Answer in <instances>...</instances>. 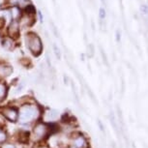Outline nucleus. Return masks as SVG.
Here are the masks:
<instances>
[{
	"label": "nucleus",
	"instance_id": "7",
	"mask_svg": "<svg viewBox=\"0 0 148 148\" xmlns=\"http://www.w3.org/2000/svg\"><path fill=\"white\" fill-rule=\"evenodd\" d=\"M58 117V111L55 110H49V112L47 113V118L49 120H55Z\"/></svg>",
	"mask_w": 148,
	"mask_h": 148
},
{
	"label": "nucleus",
	"instance_id": "1",
	"mask_svg": "<svg viewBox=\"0 0 148 148\" xmlns=\"http://www.w3.org/2000/svg\"><path fill=\"white\" fill-rule=\"evenodd\" d=\"M39 111L35 106H24L21 108L18 114V118L22 123H28L34 120L38 116Z\"/></svg>",
	"mask_w": 148,
	"mask_h": 148
},
{
	"label": "nucleus",
	"instance_id": "10",
	"mask_svg": "<svg viewBox=\"0 0 148 148\" xmlns=\"http://www.w3.org/2000/svg\"><path fill=\"white\" fill-rule=\"evenodd\" d=\"M7 139V135L6 133H4L3 131H0V143H3L6 141Z\"/></svg>",
	"mask_w": 148,
	"mask_h": 148
},
{
	"label": "nucleus",
	"instance_id": "11",
	"mask_svg": "<svg viewBox=\"0 0 148 148\" xmlns=\"http://www.w3.org/2000/svg\"><path fill=\"white\" fill-rule=\"evenodd\" d=\"M54 51H55V54H56V57L58 58V59H60V57H61L60 51H59V49H57V47H56V46H54Z\"/></svg>",
	"mask_w": 148,
	"mask_h": 148
},
{
	"label": "nucleus",
	"instance_id": "9",
	"mask_svg": "<svg viewBox=\"0 0 148 148\" xmlns=\"http://www.w3.org/2000/svg\"><path fill=\"white\" fill-rule=\"evenodd\" d=\"M6 92H7L6 86L2 84V83H0V99H2V98L6 96Z\"/></svg>",
	"mask_w": 148,
	"mask_h": 148
},
{
	"label": "nucleus",
	"instance_id": "8",
	"mask_svg": "<svg viewBox=\"0 0 148 148\" xmlns=\"http://www.w3.org/2000/svg\"><path fill=\"white\" fill-rule=\"evenodd\" d=\"M9 33L11 36H14V37H16L18 34V25L16 23H13L11 24L10 26V29H9Z\"/></svg>",
	"mask_w": 148,
	"mask_h": 148
},
{
	"label": "nucleus",
	"instance_id": "12",
	"mask_svg": "<svg viewBox=\"0 0 148 148\" xmlns=\"http://www.w3.org/2000/svg\"><path fill=\"white\" fill-rule=\"evenodd\" d=\"M105 16H106V11L104 9H101V10H100V18H104Z\"/></svg>",
	"mask_w": 148,
	"mask_h": 148
},
{
	"label": "nucleus",
	"instance_id": "4",
	"mask_svg": "<svg viewBox=\"0 0 148 148\" xmlns=\"http://www.w3.org/2000/svg\"><path fill=\"white\" fill-rule=\"evenodd\" d=\"M47 134V127L45 124H38L36 125L34 128V135L36 136V138H44Z\"/></svg>",
	"mask_w": 148,
	"mask_h": 148
},
{
	"label": "nucleus",
	"instance_id": "5",
	"mask_svg": "<svg viewBox=\"0 0 148 148\" xmlns=\"http://www.w3.org/2000/svg\"><path fill=\"white\" fill-rule=\"evenodd\" d=\"M75 145H76L77 148H87V142L82 136L75 139Z\"/></svg>",
	"mask_w": 148,
	"mask_h": 148
},
{
	"label": "nucleus",
	"instance_id": "13",
	"mask_svg": "<svg viewBox=\"0 0 148 148\" xmlns=\"http://www.w3.org/2000/svg\"><path fill=\"white\" fill-rule=\"evenodd\" d=\"M3 148H16V146L13 144H6V145H4Z\"/></svg>",
	"mask_w": 148,
	"mask_h": 148
},
{
	"label": "nucleus",
	"instance_id": "6",
	"mask_svg": "<svg viewBox=\"0 0 148 148\" xmlns=\"http://www.w3.org/2000/svg\"><path fill=\"white\" fill-rule=\"evenodd\" d=\"M13 73V69L12 67L10 66H1L0 67V75L4 77H8L10 76Z\"/></svg>",
	"mask_w": 148,
	"mask_h": 148
},
{
	"label": "nucleus",
	"instance_id": "2",
	"mask_svg": "<svg viewBox=\"0 0 148 148\" xmlns=\"http://www.w3.org/2000/svg\"><path fill=\"white\" fill-rule=\"evenodd\" d=\"M26 45L34 55H39L42 51V42L41 39L38 37V35L34 34V33H29L26 35Z\"/></svg>",
	"mask_w": 148,
	"mask_h": 148
},
{
	"label": "nucleus",
	"instance_id": "3",
	"mask_svg": "<svg viewBox=\"0 0 148 148\" xmlns=\"http://www.w3.org/2000/svg\"><path fill=\"white\" fill-rule=\"evenodd\" d=\"M2 114L5 116V118L11 122H16L18 119V111L14 108H4L3 111H2Z\"/></svg>",
	"mask_w": 148,
	"mask_h": 148
}]
</instances>
